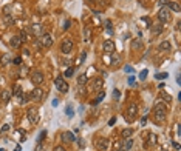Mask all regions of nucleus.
Segmentation results:
<instances>
[{
  "instance_id": "nucleus-1",
  "label": "nucleus",
  "mask_w": 181,
  "mask_h": 151,
  "mask_svg": "<svg viewBox=\"0 0 181 151\" xmlns=\"http://www.w3.org/2000/svg\"><path fill=\"white\" fill-rule=\"evenodd\" d=\"M166 116H167V105L164 102H158L155 106H153V117L155 122H164Z\"/></svg>"
},
{
  "instance_id": "nucleus-2",
  "label": "nucleus",
  "mask_w": 181,
  "mask_h": 151,
  "mask_svg": "<svg viewBox=\"0 0 181 151\" xmlns=\"http://www.w3.org/2000/svg\"><path fill=\"white\" fill-rule=\"evenodd\" d=\"M136 116H138V106H136L135 103H132V105L127 108V111H125V120H127V122H133V120L136 119Z\"/></svg>"
},
{
  "instance_id": "nucleus-3",
  "label": "nucleus",
  "mask_w": 181,
  "mask_h": 151,
  "mask_svg": "<svg viewBox=\"0 0 181 151\" xmlns=\"http://www.w3.org/2000/svg\"><path fill=\"white\" fill-rule=\"evenodd\" d=\"M37 40H39V43H40L42 48H50V46L53 45V37H51L48 33H43Z\"/></svg>"
},
{
  "instance_id": "nucleus-4",
  "label": "nucleus",
  "mask_w": 181,
  "mask_h": 151,
  "mask_svg": "<svg viewBox=\"0 0 181 151\" xmlns=\"http://www.w3.org/2000/svg\"><path fill=\"white\" fill-rule=\"evenodd\" d=\"M96 147L99 151H110V140L107 137H99L96 140Z\"/></svg>"
},
{
  "instance_id": "nucleus-5",
  "label": "nucleus",
  "mask_w": 181,
  "mask_h": 151,
  "mask_svg": "<svg viewBox=\"0 0 181 151\" xmlns=\"http://www.w3.org/2000/svg\"><path fill=\"white\" fill-rule=\"evenodd\" d=\"M74 48V45H73V40L70 39V37H65L64 39V42H62V46H61V50L64 54H71V51Z\"/></svg>"
},
{
  "instance_id": "nucleus-6",
  "label": "nucleus",
  "mask_w": 181,
  "mask_h": 151,
  "mask_svg": "<svg viewBox=\"0 0 181 151\" xmlns=\"http://www.w3.org/2000/svg\"><path fill=\"white\" fill-rule=\"evenodd\" d=\"M170 11H169V8L167 6H163L160 11H158V19H160V22L161 23H166V22H169L170 20Z\"/></svg>"
},
{
  "instance_id": "nucleus-7",
  "label": "nucleus",
  "mask_w": 181,
  "mask_h": 151,
  "mask_svg": "<svg viewBox=\"0 0 181 151\" xmlns=\"http://www.w3.org/2000/svg\"><path fill=\"white\" fill-rule=\"evenodd\" d=\"M54 85H56V88L61 91V93H67L68 91V83H67L65 80H64V77L62 76H59V77H56V80H54Z\"/></svg>"
},
{
  "instance_id": "nucleus-8",
  "label": "nucleus",
  "mask_w": 181,
  "mask_h": 151,
  "mask_svg": "<svg viewBox=\"0 0 181 151\" xmlns=\"http://www.w3.org/2000/svg\"><path fill=\"white\" fill-rule=\"evenodd\" d=\"M26 117H28V122H30L31 125H36V123L39 122V111H37L36 108H30L28 113H26Z\"/></svg>"
},
{
  "instance_id": "nucleus-9",
  "label": "nucleus",
  "mask_w": 181,
  "mask_h": 151,
  "mask_svg": "<svg viewBox=\"0 0 181 151\" xmlns=\"http://www.w3.org/2000/svg\"><path fill=\"white\" fill-rule=\"evenodd\" d=\"M28 96H30V100L39 102V100H42V97H43V89L42 88H34Z\"/></svg>"
},
{
  "instance_id": "nucleus-10",
  "label": "nucleus",
  "mask_w": 181,
  "mask_h": 151,
  "mask_svg": "<svg viewBox=\"0 0 181 151\" xmlns=\"http://www.w3.org/2000/svg\"><path fill=\"white\" fill-rule=\"evenodd\" d=\"M43 80H45L43 73H40V71H34L33 74H31V82H33L34 85H42L43 83Z\"/></svg>"
},
{
  "instance_id": "nucleus-11",
  "label": "nucleus",
  "mask_w": 181,
  "mask_h": 151,
  "mask_svg": "<svg viewBox=\"0 0 181 151\" xmlns=\"http://www.w3.org/2000/svg\"><path fill=\"white\" fill-rule=\"evenodd\" d=\"M102 51H104V52H107V54H112V52L115 51V43H113V40L107 39V40L102 43Z\"/></svg>"
},
{
  "instance_id": "nucleus-12",
  "label": "nucleus",
  "mask_w": 181,
  "mask_h": 151,
  "mask_svg": "<svg viewBox=\"0 0 181 151\" xmlns=\"http://www.w3.org/2000/svg\"><path fill=\"white\" fill-rule=\"evenodd\" d=\"M150 31H152V35H160V34L163 33V23L152 25V26H150Z\"/></svg>"
},
{
  "instance_id": "nucleus-13",
  "label": "nucleus",
  "mask_w": 181,
  "mask_h": 151,
  "mask_svg": "<svg viewBox=\"0 0 181 151\" xmlns=\"http://www.w3.org/2000/svg\"><path fill=\"white\" fill-rule=\"evenodd\" d=\"M144 48V42L141 39H133L132 42V50H142Z\"/></svg>"
},
{
  "instance_id": "nucleus-14",
  "label": "nucleus",
  "mask_w": 181,
  "mask_h": 151,
  "mask_svg": "<svg viewBox=\"0 0 181 151\" xmlns=\"http://www.w3.org/2000/svg\"><path fill=\"white\" fill-rule=\"evenodd\" d=\"M31 33H33V35H42L43 34V26L42 25H33V28H31Z\"/></svg>"
},
{
  "instance_id": "nucleus-15",
  "label": "nucleus",
  "mask_w": 181,
  "mask_h": 151,
  "mask_svg": "<svg viewBox=\"0 0 181 151\" xmlns=\"http://www.w3.org/2000/svg\"><path fill=\"white\" fill-rule=\"evenodd\" d=\"M9 45H11L13 48H19V46L22 45V39H20V35H14V37L9 40Z\"/></svg>"
},
{
  "instance_id": "nucleus-16",
  "label": "nucleus",
  "mask_w": 181,
  "mask_h": 151,
  "mask_svg": "<svg viewBox=\"0 0 181 151\" xmlns=\"http://www.w3.org/2000/svg\"><path fill=\"white\" fill-rule=\"evenodd\" d=\"M62 140H64V142H74L76 137H74V134H73L71 131H65V133L62 134Z\"/></svg>"
},
{
  "instance_id": "nucleus-17",
  "label": "nucleus",
  "mask_w": 181,
  "mask_h": 151,
  "mask_svg": "<svg viewBox=\"0 0 181 151\" xmlns=\"http://www.w3.org/2000/svg\"><path fill=\"white\" fill-rule=\"evenodd\" d=\"M0 99H2V102H3V103H8V102H9V99H11V93H9L8 89H3V91L0 93Z\"/></svg>"
},
{
  "instance_id": "nucleus-18",
  "label": "nucleus",
  "mask_w": 181,
  "mask_h": 151,
  "mask_svg": "<svg viewBox=\"0 0 181 151\" xmlns=\"http://www.w3.org/2000/svg\"><path fill=\"white\" fill-rule=\"evenodd\" d=\"M133 136V128H124L122 130V133H121V137L125 140V139H130Z\"/></svg>"
},
{
  "instance_id": "nucleus-19",
  "label": "nucleus",
  "mask_w": 181,
  "mask_h": 151,
  "mask_svg": "<svg viewBox=\"0 0 181 151\" xmlns=\"http://www.w3.org/2000/svg\"><path fill=\"white\" fill-rule=\"evenodd\" d=\"M158 50L160 51H170L172 50V45H170V42H167V40H164V42H161L160 43V46H158Z\"/></svg>"
},
{
  "instance_id": "nucleus-20",
  "label": "nucleus",
  "mask_w": 181,
  "mask_h": 151,
  "mask_svg": "<svg viewBox=\"0 0 181 151\" xmlns=\"http://www.w3.org/2000/svg\"><path fill=\"white\" fill-rule=\"evenodd\" d=\"M119 63H121V56H119L116 51H113V52H112V65L116 67V65H119Z\"/></svg>"
},
{
  "instance_id": "nucleus-21",
  "label": "nucleus",
  "mask_w": 181,
  "mask_h": 151,
  "mask_svg": "<svg viewBox=\"0 0 181 151\" xmlns=\"http://www.w3.org/2000/svg\"><path fill=\"white\" fill-rule=\"evenodd\" d=\"M167 8H169V11H175V13H180V9H181L178 2H170Z\"/></svg>"
},
{
  "instance_id": "nucleus-22",
  "label": "nucleus",
  "mask_w": 181,
  "mask_h": 151,
  "mask_svg": "<svg viewBox=\"0 0 181 151\" xmlns=\"http://www.w3.org/2000/svg\"><path fill=\"white\" fill-rule=\"evenodd\" d=\"M156 142H158V137L153 134V133H150V134H149V140H147V147H153V145H156Z\"/></svg>"
},
{
  "instance_id": "nucleus-23",
  "label": "nucleus",
  "mask_w": 181,
  "mask_h": 151,
  "mask_svg": "<svg viewBox=\"0 0 181 151\" xmlns=\"http://www.w3.org/2000/svg\"><path fill=\"white\" fill-rule=\"evenodd\" d=\"M11 62H13V59H11L9 54H3L2 59H0V63H2V65H8V63H11Z\"/></svg>"
},
{
  "instance_id": "nucleus-24",
  "label": "nucleus",
  "mask_w": 181,
  "mask_h": 151,
  "mask_svg": "<svg viewBox=\"0 0 181 151\" xmlns=\"http://www.w3.org/2000/svg\"><path fill=\"white\" fill-rule=\"evenodd\" d=\"M3 22H5V25H14V17L11 16V14H5L3 16Z\"/></svg>"
},
{
  "instance_id": "nucleus-25",
  "label": "nucleus",
  "mask_w": 181,
  "mask_h": 151,
  "mask_svg": "<svg viewBox=\"0 0 181 151\" xmlns=\"http://www.w3.org/2000/svg\"><path fill=\"white\" fill-rule=\"evenodd\" d=\"M102 85H104V80H102L101 77H96V79L93 80V88H95V89H101Z\"/></svg>"
},
{
  "instance_id": "nucleus-26",
  "label": "nucleus",
  "mask_w": 181,
  "mask_h": 151,
  "mask_svg": "<svg viewBox=\"0 0 181 151\" xmlns=\"http://www.w3.org/2000/svg\"><path fill=\"white\" fill-rule=\"evenodd\" d=\"M132 147H133V139L132 137H130V139H125V142H124V148H122V150L129 151V150H132Z\"/></svg>"
},
{
  "instance_id": "nucleus-27",
  "label": "nucleus",
  "mask_w": 181,
  "mask_h": 151,
  "mask_svg": "<svg viewBox=\"0 0 181 151\" xmlns=\"http://www.w3.org/2000/svg\"><path fill=\"white\" fill-rule=\"evenodd\" d=\"M104 97H105V93L104 91H99V94H98V97L93 100V105H98V103H101V102L104 100Z\"/></svg>"
},
{
  "instance_id": "nucleus-28",
  "label": "nucleus",
  "mask_w": 181,
  "mask_h": 151,
  "mask_svg": "<svg viewBox=\"0 0 181 151\" xmlns=\"http://www.w3.org/2000/svg\"><path fill=\"white\" fill-rule=\"evenodd\" d=\"M160 96H161V99L164 100V103H170V100H172V97L167 94V93H164L163 89H161V93H160Z\"/></svg>"
},
{
  "instance_id": "nucleus-29",
  "label": "nucleus",
  "mask_w": 181,
  "mask_h": 151,
  "mask_svg": "<svg viewBox=\"0 0 181 151\" xmlns=\"http://www.w3.org/2000/svg\"><path fill=\"white\" fill-rule=\"evenodd\" d=\"M90 37H91V33H90V28H84V40L85 42H90Z\"/></svg>"
},
{
  "instance_id": "nucleus-30",
  "label": "nucleus",
  "mask_w": 181,
  "mask_h": 151,
  "mask_svg": "<svg viewBox=\"0 0 181 151\" xmlns=\"http://www.w3.org/2000/svg\"><path fill=\"white\" fill-rule=\"evenodd\" d=\"M87 80H88L87 74H81V76L78 77V83H79V85H85V83H87Z\"/></svg>"
},
{
  "instance_id": "nucleus-31",
  "label": "nucleus",
  "mask_w": 181,
  "mask_h": 151,
  "mask_svg": "<svg viewBox=\"0 0 181 151\" xmlns=\"http://www.w3.org/2000/svg\"><path fill=\"white\" fill-rule=\"evenodd\" d=\"M104 25H105V31L108 34H113V29H112V22L110 20H105L104 22Z\"/></svg>"
},
{
  "instance_id": "nucleus-32",
  "label": "nucleus",
  "mask_w": 181,
  "mask_h": 151,
  "mask_svg": "<svg viewBox=\"0 0 181 151\" xmlns=\"http://www.w3.org/2000/svg\"><path fill=\"white\" fill-rule=\"evenodd\" d=\"M85 59H87V52H85V51H82V52H81V56H79V60H78V63H76V65H78V67H79V65H82Z\"/></svg>"
},
{
  "instance_id": "nucleus-33",
  "label": "nucleus",
  "mask_w": 181,
  "mask_h": 151,
  "mask_svg": "<svg viewBox=\"0 0 181 151\" xmlns=\"http://www.w3.org/2000/svg\"><path fill=\"white\" fill-rule=\"evenodd\" d=\"M65 114L68 116V117H73V116H74V111H73V108H71L70 105H67V108H65Z\"/></svg>"
},
{
  "instance_id": "nucleus-34",
  "label": "nucleus",
  "mask_w": 181,
  "mask_h": 151,
  "mask_svg": "<svg viewBox=\"0 0 181 151\" xmlns=\"http://www.w3.org/2000/svg\"><path fill=\"white\" fill-rule=\"evenodd\" d=\"M167 76H169L167 73H156V76H155V77H156L158 80H164V79H167Z\"/></svg>"
},
{
  "instance_id": "nucleus-35",
  "label": "nucleus",
  "mask_w": 181,
  "mask_h": 151,
  "mask_svg": "<svg viewBox=\"0 0 181 151\" xmlns=\"http://www.w3.org/2000/svg\"><path fill=\"white\" fill-rule=\"evenodd\" d=\"M14 94H16L17 97H20V96L23 94V91L20 89V86H19V85H16V86H14Z\"/></svg>"
},
{
  "instance_id": "nucleus-36",
  "label": "nucleus",
  "mask_w": 181,
  "mask_h": 151,
  "mask_svg": "<svg viewBox=\"0 0 181 151\" xmlns=\"http://www.w3.org/2000/svg\"><path fill=\"white\" fill-rule=\"evenodd\" d=\"M73 74H74V68H67V71H65V77H71V76H73Z\"/></svg>"
},
{
  "instance_id": "nucleus-37",
  "label": "nucleus",
  "mask_w": 181,
  "mask_h": 151,
  "mask_svg": "<svg viewBox=\"0 0 181 151\" xmlns=\"http://www.w3.org/2000/svg\"><path fill=\"white\" fill-rule=\"evenodd\" d=\"M147 74H149V71H147V69H142V71L139 73V79H141V80H146Z\"/></svg>"
},
{
  "instance_id": "nucleus-38",
  "label": "nucleus",
  "mask_w": 181,
  "mask_h": 151,
  "mask_svg": "<svg viewBox=\"0 0 181 151\" xmlns=\"http://www.w3.org/2000/svg\"><path fill=\"white\" fill-rule=\"evenodd\" d=\"M45 136H47V131H42V133H40V134H39V137H37V142H42V140H43V137H45Z\"/></svg>"
},
{
  "instance_id": "nucleus-39",
  "label": "nucleus",
  "mask_w": 181,
  "mask_h": 151,
  "mask_svg": "<svg viewBox=\"0 0 181 151\" xmlns=\"http://www.w3.org/2000/svg\"><path fill=\"white\" fill-rule=\"evenodd\" d=\"M8 130H9V125H3V126H2V130H0V133H6Z\"/></svg>"
},
{
  "instance_id": "nucleus-40",
  "label": "nucleus",
  "mask_w": 181,
  "mask_h": 151,
  "mask_svg": "<svg viewBox=\"0 0 181 151\" xmlns=\"http://www.w3.org/2000/svg\"><path fill=\"white\" fill-rule=\"evenodd\" d=\"M113 97H115V99H119V97H121V93H119L118 89H115V91H113Z\"/></svg>"
},
{
  "instance_id": "nucleus-41",
  "label": "nucleus",
  "mask_w": 181,
  "mask_h": 151,
  "mask_svg": "<svg viewBox=\"0 0 181 151\" xmlns=\"http://www.w3.org/2000/svg\"><path fill=\"white\" fill-rule=\"evenodd\" d=\"M53 151H65V148H64L62 145H57V147H54V150Z\"/></svg>"
},
{
  "instance_id": "nucleus-42",
  "label": "nucleus",
  "mask_w": 181,
  "mask_h": 151,
  "mask_svg": "<svg viewBox=\"0 0 181 151\" xmlns=\"http://www.w3.org/2000/svg\"><path fill=\"white\" fill-rule=\"evenodd\" d=\"M146 123H147V116H144V117H141V125L144 126Z\"/></svg>"
},
{
  "instance_id": "nucleus-43",
  "label": "nucleus",
  "mask_w": 181,
  "mask_h": 151,
  "mask_svg": "<svg viewBox=\"0 0 181 151\" xmlns=\"http://www.w3.org/2000/svg\"><path fill=\"white\" fill-rule=\"evenodd\" d=\"M13 62H14L16 65H20V62H22V57H16V59H14Z\"/></svg>"
},
{
  "instance_id": "nucleus-44",
  "label": "nucleus",
  "mask_w": 181,
  "mask_h": 151,
  "mask_svg": "<svg viewBox=\"0 0 181 151\" xmlns=\"http://www.w3.org/2000/svg\"><path fill=\"white\" fill-rule=\"evenodd\" d=\"M62 28H64V29H68V28H70V20H65V23H64Z\"/></svg>"
},
{
  "instance_id": "nucleus-45",
  "label": "nucleus",
  "mask_w": 181,
  "mask_h": 151,
  "mask_svg": "<svg viewBox=\"0 0 181 151\" xmlns=\"http://www.w3.org/2000/svg\"><path fill=\"white\" fill-rule=\"evenodd\" d=\"M129 83H130V85L135 83V77H133V76H130V77H129Z\"/></svg>"
},
{
  "instance_id": "nucleus-46",
  "label": "nucleus",
  "mask_w": 181,
  "mask_h": 151,
  "mask_svg": "<svg viewBox=\"0 0 181 151\" xmlns=\"http://www.w3.org/2000/svg\"><path fill=\"white\" fill-rule=\"evenodd\" d=\"M115 122H116V117H112V119H110V122H108V125H113Z\"/></svg>"
},
{
  "instance_id": "nucleus-47",
  "label": "nucleus",
  "mask_w": 181,
  "mask_h": 151,
  "mask_svg": "<svg viewBox=\"0 0 181 151\" xmlns=\"http://www.w3.org/2000/svg\"><path fill=\"white\" fill-rule=\"evenodd\" d=\"M99 3H101L102 6H107V0H99Z\"/></svg>"
},
{
  "instance_id": "nucleus-48",
  "label": "nucleus",
  "mask_w": 181,
  "mask_h": 151,
  "mask_svg": "<svg viewBox=\"0 0 181 151\" xmlns=\"http://www.w3.org/2000/svg\"><path fill=\"white\" fill-rule=\"evenodd\" d=\"M124 69H125V73H130V71H132V67H129V65H127Z\"/></svg>"
},
{
  "instance_id": "nucleus-49",
  "label": "nucleus",
  "mask_w": 181,
  "mask_h": 151,
  "mask_svg": "<svg viewBox=\"0 0 181 151\" xmlns=\"http://www.w3.org/2000/svg\"><path fill=\"white\" fill-rule=\"evenodd\" d=\"M173 148H175V150H180V145H178L177 142H173Z\"/></svg>"
},
{
  "instance_id": "nucleus-50",
  "label": "nucleus",
  "mask_w": 181,
  "mask_h": 151,
  "mask_svg": "<svg viewBox=\"0 0 181 151\" xmlns=\"http://www.w3.org/2000/svg\"><path fill=\"white\" fill-rule=\"evenodd\" d=\"M160 5H163V6L167 5V0H160Z\"/></svg>"
},
{
  "instance_id": "nucleus-51",
  "label": "nucleus",
  "mask_w": 181,
  "mask_h": 151,
  "mask_svg": "<svg viewBox=\"0 0 181 151\" xmlns=\"http://www.w3.org/2000/svg\"><path fill=\"white\" fill-rule=\"evenodd\" d=\"M51 105H53V106H57V100H56V99H54V100L51 102Z\"/></svg>"
},
{
  "instance_id": "nucleus-52",
  "label": "nucleus",
  "mask_w": 181,
  "mask_h": 151,
  "mask_svg": "<svg viewBox=\"0 0 181 151\" xmlns=\"http://www.w3.org/2000/svg\"><path fill=\"white\" fill-rule=\"evenodd\" d=\"M16 151H22V147H20V145H17V147H16Z\"/></svg>"
},
{
  "instance_id": "nucleus-53",
  "label": "nucleus",
  "mask_w": 181,
  "mask_h": 151,
  "mask_svg": "<svg viewBox=\"0 0 181 151\" xmlns=\"http://www.w3.org/2000/svg\"><path fill=\"white\" fill-rule=\"evenodd\" d=\"M0 82H2V77H0Z\"/></svg>"
}]
</instances>
